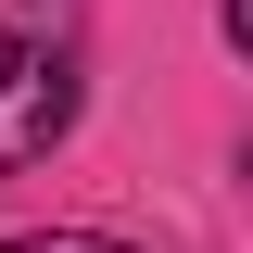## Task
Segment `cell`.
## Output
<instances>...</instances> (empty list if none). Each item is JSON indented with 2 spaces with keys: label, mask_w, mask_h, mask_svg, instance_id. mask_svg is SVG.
<instances>
[{
  "label": "cell",
  "mask_w": 253,
  "mask_h": 253,
  "mask_svg": "<svg viewBox=\"0 0 253 253\" xmlns=\"http://www.w3.org/2000/svg\"><path fill=\"white\" fill-rule=\"evenodd\" d=\"M63 126H76V51H63V38H38L26 13L0 0V177H13V165H38Z\"/></svg>",
  "instance_id": "cell-1"
},
{
  "label": "cell",
  "mask_w": 253,
  "mask_h": 253,
  "mask_svg": "<svg viewBox=\"0 0 253 253\" xmlns=\"http://www.w3.org/2000/svg\"><path fill=\"white\" fill-rule=\"evenodd\" d=\"M0 253H139V241H101V228H26V241H0Z\"/></svg>",
  "instance_id": "cell-2"
}]
</instances>
